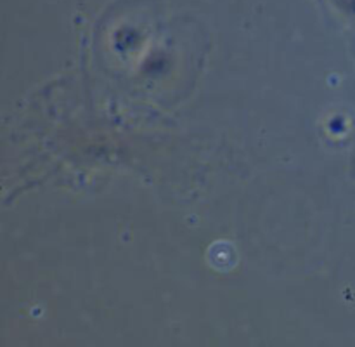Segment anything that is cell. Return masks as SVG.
Segmentation results:
<instances>
[{"mask_svg":"<svg viewBox=\"0 0 355 347\" xmlns=\"http://www.w3.org/2000/svg\"><path fill=\"white\" fill-rule=\"evenodd\" d=\"M345 6L349 7L350 10H354V12H355V0H345Z\"/></svg>","mask_w":355,"mask_h":347,"instance_id":"obj_1","label":"cell"}]
</instances>
